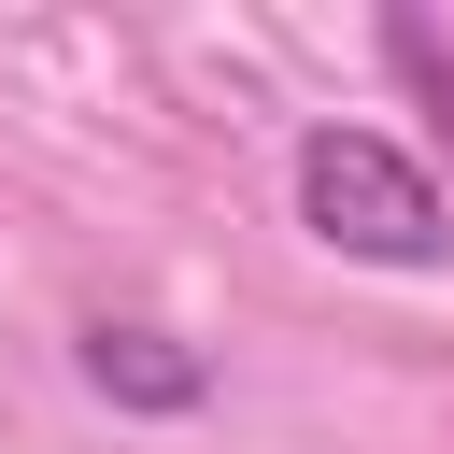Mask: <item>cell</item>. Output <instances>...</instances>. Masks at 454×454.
Listing matches in <instances>:
<instances>
[{
    "instance_id": "1",
    "label": "cell",
    "mask_w": 454,
    "mask_h": 454,
    "mask_svg": "<svg viewBox=\"0 0 454 454\" xmlns=\"http://www.w3.org/2000/svg\"><path fill=\"white\" fill-rule=\"evenodd\" d=\"M298 213H312V241H340L369 270H426L440 255V184L383 128H312L298 142Z\"/></svg>"
},
{
    "instance_id": "2",
    "label": "cell",
    "mask_w": 454,
    "mask_h": 454,
    "mask_svg": "<svg viewBox=\"0 0 454 454\" xmlns=\"http://www.w3.org/2000/svg\"><path fill=\"white\" fill-rule=\"evenodd\" d=\"M85 383L114 397V411H199V355L170 340V326H85Z\"/></svg>"
},
{
    "instance_id": "3",
    "label": "cell",
    "mask_w": 454,
    "mask_h": 454,
    "mask_svg": "<svg viewBox=\"0 0 454 454\" xmlns=\"http://www.w3.org/2000/svg\"><path fill=\"white\" fill-rule=\"evenodd\" d=\"M440 128H454V114H440Z\"/></svg>"
}]
</instances>
